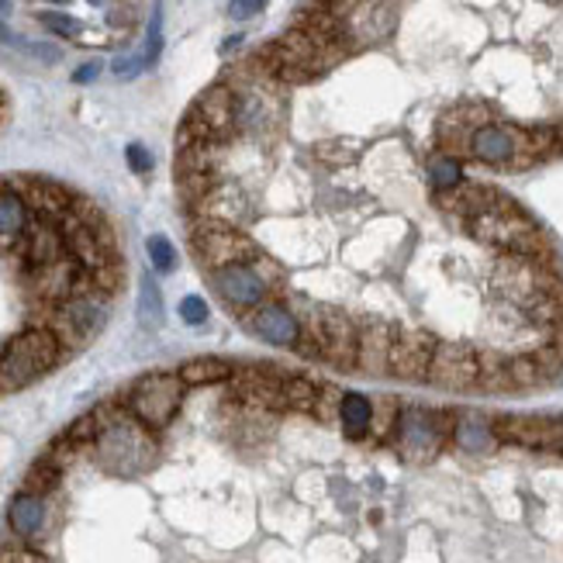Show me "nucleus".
Here are the masks:
<instances>
[{"instance_id":"2eb2a0df","label":"nucleus","mask_w":563,"mask_h":563,"mask_svg":"<svg viewBox=\"0 0 563 563\" xmlns=\"http://www.w3.org/2000/svg\"><path fill=\"white\" fill-rule=\"evenodd\" d=\"M8 529L24 543H42L53 532V498L18 492L8 505Z\"/></svg>"},{"instance_id":"7ed1b4c3","label":"nucleus","mask_w":563,"mask_h":563,"mask_svg":"<svg viewBox=\"0 0 563 563\" xmlns=\"http://www.w3.org/2000/svg\"><path fill=\"white\" fill-rule=\"evenodd\" d=\"M42 314L32 325H45L59 339V346L73 356L84 346L104 332L108 318H111V301L101 294H77V298H66L59 305H38Z\"/></svg>"},{"instance_id":"1a4fd4ad","label":"nucleus","mask_w":563,"mask_h":563,"mask_svg":"<svg viewBox=\"0 0 563 563\" xmlns=\"http://www.w3.org/2000/svg\"><path fill=\"white\" fill-rule=\"evenodd\" d=\"M498 443L563 456V415H495Z\"/></svg>"},{"instance_id":"ddd939ff","label":"nucleus","mask_w":563,"mask_h":563,"mask_svg":"<svg viewBox=\"0 0 563 563\" xmlns=\"http://www.w3.org/2000/svg\"><path fill=\"white\" fill-rule=\"evenodd\" d=\"M435 346H439V339L426 329H395V346H390L387 377L405 380V384H426Z\"/></svg>"},{"instance_id":"423d86ee","label":"nucleus","mask_w":563,"mask_h":563,"mask_svg":"<svg viewBox=\"0 0 563 563\" xmlns=\"http://www.w3.org/2000/svg\"><path fill=\"white\" fill-rule=\"evenodd\" d=\"M467 156L484 163V166H498V169H526L536 159V145L529 129L516 125H501V121H484L467 139Z\"/></svg>"},{"instance_id":"4c0bfd02","label":"nucleus","mask_w":563,"mask_h":563,"mask_svg":"<svg viewBox=\"0 0 563 563\" xmlns=\"http://www.w3.org/2000/svg\"><path fill=\"white\" fill-rule=\"evenodd\" d=\"M177 314H180V322L190 325V329H201L208 318H211V308L208 301L201 298V294H187V298L177 305Z\"/></svg>"},{"instance_id":"b1692460","label":"nucleus","mask_w":563,"mask_h":563,"mask_svg":"<svg viewBox=\"0 0 563 563\" xmlns=\"http://www.w3.org/2000/svg\"><path fill=\"white\" fill-rule=\"evenodd\" d=\"M477 366H481V377H477L481 395H516V384H511L508 356L505 353H498V350H477Z\"/></svg>"},{"instance_id":"de8ad7c7","label":"nucleus","mask_w":563,"mask_h":563,"mask_svg":"<svg viewBox=\"0 0 563 563\" xmlns=\"http://www.w3.org/2000/svg\"><path fill=\"white\" fill-rule=\"evenodd\" d=\"M553 4H563V0H553Z\"/></svg>"},{"instance_id":"37998d69","label":"nucleus","mask_w":563,"mask_h":563,"mask_svg":"<svg viewBox=\"0 0 563 563\" xmlns=\"http://www.w3.org/2000/svg\"><path fill=\"white\" fill-rule=\"evenodd\" d=\"M235 45H242V35H232V38H225V45H222V53H232Z\"/></svg>"},{"instance_id":"7c9ffc66","label":"nucleus","mask_w":563,"mask_h":563,"mask_svg":"<svg viewBox=\"0 0 563 563\" xmlns=\"http://www.w3.org/2000/svg\"><path fill=\"white\" fill-rule=\"evenodd\" d=\"M139 322L145 329H156L163 322V294H159L153 274H145L139 284Z\"/></svg>"},{"instance_id":"f257e3e1","label":"nucleus","mask_w":563,"mask_h":563,"mask_svg":"<svg viewBox=\"0 0 563 563\" xmlns=\"http://www.w3.org/2000/svg\"><path fill=\"white\" fill-rule=\"evenodd\" d=\"M90 411L97 419V439L90 450L97 467L114 477H135L153 467L159 456L156 432L145 429L121 401H101Z\"/></svg>"},{"instance_id":"6ab92c4d","label":"nucleus","mask_w":563,"mask_h":563,"mask_svg":"<svg viewBox=\"0 0 563 563\" xmlns=\"http://www.w3.org/2000/svg\"><path fill=\"white\" fill-rule=\"evenodd\" d=\"M505 201V194H498L495 187H484V184H467L463 180L460 187L453 190H443V194H435V205L443 208L446 214H460L463 222H471V218L484 214V211H492Z\"/></svg>"},{"instance_id":"c756f323","label":"nucleus","mask_w":563,"mask_h":563,"mask_svg":"<svg viewBox=\"0 0 563 563\" xmlns=\"http://www.w3.org/2000/svg\"><path fill=\"white\" fill-rule=\"evenodd\" d=\"M284 398L290 411L301 415H314V401H318V384L301 377V374H287L284 377Z\"/></svg>"},{"instance_id":"a19ab883","label":"nucleus","mask_w":563,"mask_h":563,"mask_svg":"<svg viewBox=\"0 0 563 563\" xmlns=\"http://www.w3.org/2000/svg\"><path fill=\"white\" fill-rule=\"evenodd\" d=\"M266 4H271V0H232V4H229V18H235V21H250V18H256L260 11H266Z\"/></svg>"},{"instance_id":"a211bd4d","label":"nucleus","mask_w":563,"mask_h":563,"mask_svg":"<svg viewBox=\"0 0 563 563\" xmlns=\"http://www.w3.org/2000/svg\"><path fill=\"white\" fill-rule=\"evenodd\" d=\"M18 250H21V260H24V266H29V271H42V266L59 263V260L69 256L59 225L56 222H45V218H35L32 229L21 235Z\"/></svg>"},{"instance_id":"cd10ccee","label":"nucleus","mask_w":563,"mask_h":563,"mask_svg":"<svg viewBox=\"0 0 563 563\" xmlns=\"http://www.w3.org/2000/svg\"><path fill=\"white\" fill-rule=\"evenodd\" d=\"M508 374H511V384H516V395H522V390L550 387L547 374L540 371V363H536L532 353H511L508 356Z\"/></svg>"},{"instance_id":"f03ea898","label":"nucleus","mask_w":563,"mask_h":563,"mask_svg":"<svg viewBox=\"0 0 563 563\" xmlns=\"http://www.w3.org/2000/svg\"><path fill=\"white\" fill-rule=\"evenodd\" d=\"M69 353L59 346V339L45 325L21 329L4 350H0V395L24 390L45 374H53Z\"/></svg>"},{"instance_id":"412c9836","label":"nucleus","mask_w":563,"mask_h":563,"mask_svg":"<svg viewBox=\"0 0 563 563\" xmlns=\"http://www.w3.org/2000/svg\"><path fill=\"white\" fill-rule=\"evenodd\" d=\"M339 426L350 443H366L374 426V398L360 395V390H346L339 401Z\"/></svg>"},{"instance_id":"c03bdc74","label":"nucleus","mask_w":563,"mask_h":563,"mask_svg":"<svg viewBox=\"0 0 563 563\" xmlns=\"http://www.w3.org/2000/svg\"><path fill=\"white\" fill-rule=\"evenodd\" d=\"M11 14V0H0V21Z\"/></svg>"},{"instance_id":"f3484780","label":"nucleus","mask_w":563,"mask_h":563,"mask_svg":"<svg viewBox=\"0 0 563 563\" xmlns=\"http://www.w3.org/2000/svg\"><path fill=\"white\" fill-rule=\"evenodd\" d=\"M390 346H395V325L384 318H363L360 322V350H356V371L366 377H384Z\"/></svg>"},{"instance_id":"2f4dec72","label":"nucleus","mask_w":563,"mask_h":563,"mask_svg":"<svg viewBox=\"0 0 563 563\" xmlns=\"http://www.w3.org/2000/svg\"><path fill=\"white\" fill-rule=\"evenodd\" d=\"M0 563H53V556L35 543H24L18 536H8V540L0 543Z\"/></svg>"},{"instance_id":"f8f14e48","label":"nucleus","mask_w":563,"mask_h":563,"mask_svg":"<svg viewBox=\"0 0 563 563\" xmlns=\"http://www.w3.org/2000/svg\"><path fill=\"white\" fill-rule=\"evenodd\" d=\"M242 325H246L260 342H266V346H277V350H298L301 335H305L301 318L294 314L287 298L263 301L256 311L242 314Z\"/></svg>"},{"instance_id":"49530a36","label":"nucleus","mask_w":563,"mask_h":563,"mask_svg":"<svg viewBox=\"0 0 563 563\" xmlns=\"http://www.w3.org/2000/svg\"><path fill=\"white\" fill-rule=\"evenodd\" d=\"M45 4H56V8H66V4H69V0H45Z\"/></svg>"},{"instance_id":"473e14b6","label":"nucleus","mask_w":563,"mask_h":563,"mask_svg":"<svg viewBox=\"0 0 563 563\" xmlns=\"http://www.w3.org/2000/svg\"><path fill=\"white\" fill-rule=\"evenodd\" d=\"M145 256H150L156 274H174L177 271V250L166 235H150L145 239Z\"/></svg>"},{"instance_id":"393cba45","label":"nucleus","mask_w":563,"mask_h":563,"mask_svg":"<svg viewBox=\"0 0 563 563\" xmlns=\"http://www.w3.org/2000/svg\"><path fill=\"white\" fill-rule=\"evenodd\" d=\"M63 477H66V471L63 467H56L53 460H48L45 453H38L35 456V463L29 471H24V477H21V492H32V495H42V498H53L59 487H63Z\"/></svg>"},{"instance_id":"9d476101","label":"nucleus","mask_w":563,"mask_h":563,"mask_svg":"<svg viewBox=\"0 0 563 563\" xmlns=\"http://www.w3.org/2000/svg\"><path fill=\"white\" fill-rule=\"evenodd\" d=\"M24 290L35 305H59L66 298H77V294H97L90 274L73 256L48 263L42 271H29L24 274Z\"/></svg>"},{"instance_id":"20e7f679","label":"nucleus","mask_w":563,"mask_h":563,"mask_svg":"<svg viewBox=\"0 0 563 563\" xmlns=\"http://www.w3.org/2000/svg\"><path fill=\"white\" fill-rule=\"evenodd\" d=\"M184 395H187V384L180 380L177 371H153V374L135 377L125 387L121 405H125L145 429L159 435L174 426V419L180 415Z\"/></svg>"},{"instance_id":"5701e85b","label":"nucleus","mask_w":563,"mask_h":563,"mask_svg":"<svg viewBox=\"0 0 563 563\" xmlns=\"http://www.w3.org/2000/svg\"><path fill=\"white\" fill-rule=\"evenodd\" d=\"M177 374L187 387H211V384H229L239 366L225 356H194L177 366Z\"/></svg>"},{"instance_id":"c9c22d12","label":"nucleus","mask_w":563,"mask_h":563,"mask_svg":"<svg viewBox=\"0 0 563 563\" xmlns=\"http://www.w3.org/2000/svg\"><path fill=\"white\" fill-rule=\"evenodd\" d=\"M63 435L69 439V443H77L80 450H93V439H97V419H93V411H84L80 419H73L66 429H63Z\"/></svg>"},{"instance_id":"c85d7f7f","label":"nucleus","mask_w":563,"mask_h":563,"mask_svg":"<svg viewBox=\"0 0 563 563\" xmlns=\"http://www.w3.org/2000/svg\"><path fill=\"white\" fill-rule=\"evenodd\" d=\"M426 174H429V184L435 194H443V190H453L463 184V163L453 156V153H435L426 166Z\"/></svg>"},{"instance_id":"a18cd8bd","label":"nucleus","mask_w":563,"mask_h":563,"mask_svg":"<svg viewBox=\"0 0 563 563\" xmlns=\"http://www.w3.org/2000/svg\"><path fill=\"white\" fill-rule=\"evenodd\" d=\"M87 4H93V8H104V4H111V0H87Z\"/></svg>"},{"instance_id":"79ce46f5","label":"nucleus","mask_w":563,"mask_h":563,"mask_svg":"<svg viewBox=\"0 0 563 563\" xmlns=\"http://www.w3.org/2000/svg\"><path fill=\"white\" fill-rule=\"evenodd\" d=\"M101 69H104L101 59H90V63H84L77 73H73V84H80V87H84V84H93L97 77H101Z\"/></svg>"},{"instance_id":"4be33fe9","label":"nucleus","mask_w":563,"mask_h":563,"mask_svg":"<svg viewBox=\"0 0 563 563\" xmlns=\"http://www.w3.org/2000/svg\"><path fill=\"white\" fill-rule=\"evenodd\" d=\"M32 229V208L18 190H0V250H14L21 235Z\"/></svg>"},{"instance_id":"4468645a","label":"nucleus","mask_w":563,"mask_h":563,"mask_svg":"<svg viewBox=\"0 0 563 563\" xmlns=\"http://www.w3.org/2000/svg\"><path fill=\"white\" fill-rule=\"evenodd\" d=\"M322 335H325V353L322 363L332 366L335 374L356 371V350H360V322L332 305H322Z\"/></svg>"},{"instance_id":"aec40b11","label":"nucleus","mask_w":563,"mask_h":563,"mask_svg":"<svg viewBox=\"0 0 563 563\" xmlns=\"http://www.w3.org/2000/svg\"><path fill=\"white\" fill-rule=\"evenodd\" d=\"M453 446L467 456H487L495 453L501 443L495 435L492 419H484L481 411H456V426H453Z\"/></svg>"},{"instance_id":"bb28decb","label":"nucleus","mask_w":563,"mask_h":563,"mask_svg":"<svg viewBox=\"0 0 563 563\" xmlns=\"http://www.w3.org/2000/svg\"><path fill=\"white\" fill-rule=\"evenodd\" d=\"M0 45H11V48H18V53H24V56L35 59V63H42V66H56V63L63 59V48H59V45L24 38V35L11 32L4 21H0Z\"/></svg>"},{"instance_id":"72a5a7b5","label":"nucleus","mask_w":563,"mask_h":563,"mask_svg":"<svg viewBox=\"0 0 563 563\" xmlns=\"http://www.w3.org/2000/svg\"><path fill=\"white\" fill-rule=\"evenodd\" d=\"M38 21H42L45 32H53L59 38H80L84 35V24L73 14H63V11H42Z\"/></svg>"},{"instance_id":"dca6fc26","label":"nucleus","mask_w":563,"mask_h":563,"mask_svg":"<svg viewBox=\"0 0 563 563\" xmlns=\"http://www.w3.org/2000/svg\"><path fill=\"white\" fill-rule=\"evenodd\" d=\"M14 190L24 198V205L32 208L35 218H45V222H56V225L73 211V201H77V194L69 187H63L56 180H45V177H24V180H18Z\"/></svg>"},{"instance_id":"f704fd0d","label":"nucleus","mask_w":563,"mask_h":563,"mask_svg":"<svg viewBox=\"0 0 563 563\" xmlns=\"http://www.w3.org/2000/svg\"><path fill=\"white\" fill-rule=\"evenodd\" d=\"M346 390H339L335 384H318V401H314V419L318 422H339V401Z\"/></svg>"},{"instance_id":"6e6552de","label":"nucleus","mask_w":563,"mask_h":563,"mask_svg":"<svg viewBox=\"0 0 563 563\" xmlns=\"http://www.w3.org/2000/svg\"><path fill=\"white\" fill-rule=\"evenodd\" d=\"M208 284L211 290L218 294V301H222L229 311L235 314H250L256 311L263 301L274 298V287L260 274L256 260L253 263H232V266H218V271L208 274Z\"/></svg>"},{"instance_id":"9b49d317","label":"nucleus","mask_w":563,"mask_h":563,"mask_svg":"<svg viewBox=\"0 0 563 563\" xmlns=\"http://www.w3.org/2000/svg\"><path fill=\"white\" fill-rule=\"evenodd\" d=\"M477 377H481V366H477V350L474 346H463V342H439L432 363H429V380L439 390H450V395H471L477 390Z\"/></svg>"},{"instance_id":"e433bc0d","label":"nucleus","mask_w":563,"mask_h":563,"mask_svg":"<svg viewBox=\"0 0 563 563\" xmlns=\"http://www.w3.org/2000/svg\"><path fill=\"white\" fill-rule=\"evenodd\" d=\"M159 53H163V8L156 4L153 8V18H150V32H145V48H142L145 66H156L159 63Z\"/></svg>"},{"instance_id":"58836bf2","label":"nucleus","mask_w":563,"mask_h":563,"mask_svg":"<svg viewBox=\"0 0 563 563\" xmlns=\"http://www.w3.org/2000/svg\"><path fill=\"white\" fill-rule=\"evenodd\" d=\"M125 159H129V169H132V174H139V177L153 174V166H156L153 153L145 150L142 142H129V150H125Z\"/></svg>"},{"instance_id":"a878e982","label":"nucleus","mask_w":563,"mask_h":563,"mask_svg":"<svg viewBox=\"0 0 563 563\" xmlns=\"http://www.w3.org/2000/svg\"><path fill=\"white\" fill-rule=\"evenodd\" d=\"M401 398L395 395H380L374 401V426H371V443L387 446L395 443V432H398V419H401Z\"/></svg>"},{"instance_id":"0eeeda50","label":"nucleus","mask_w":563,"mask_h":563,"mask_svg":"<svg viewBox=\"0 0 563 563\" xmlns=\"http://www.w3.org/2000/svg\"><path fill=\"white\" fill-rule=\"evenodd\" d=\"M190 250L198 256L205 271H218V266H232V263H253L260 256V246L235 225L214 222V218H198L190 225Z\"/></svg>"},{"instance_id":"39448f33","label":"nucleus","mask_w":563,"mask_h":563,"mask_svg":"<svg viewBox=\"0 0 563 563\" xmlns=\"http://www.w3.org/2000/svg\"><path fill=\"white\" fill-rule=\"evenodd\" d=\"M453 426H456V411L450 408L405 405L395 432V446L408 463H432L446 450V443H453Z\"/></svg>"},{"instance_id":"ea45409f","label":"nucleus","mask_w":563,"mask_h":563,"mask_svg":"<svg viewBox=\"0 0 563 563\" xmlns=\"http://www.w3.org/2000/svg\"><path fill=\"white\" fill-rule=\"evenodd\" d=\"M150 66H145V59H142V53L139 56H118L114 63H111V73L118 80H135L139 73H145Z\"/></svg>"}]
</instances>
